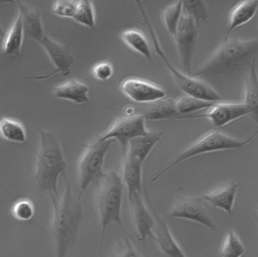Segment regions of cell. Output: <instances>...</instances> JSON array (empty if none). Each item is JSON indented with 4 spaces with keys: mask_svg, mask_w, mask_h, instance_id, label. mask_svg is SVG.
Instances as JSON below:
<instances>
[{
    "mask_svg": "<svg viewBox=\"0 0 258 257\" xmlns=\"http://www.w3.org/2000/svg\"><path fill=\"white\" fill-rule=\"evenodd\" d=\"M62 175L66 183L62 195L49 194L53 208L50 234L55 257H67L76 241L83 218L82 199L74 194L71 183Z\"/></svg>",
    "mask_w": 258,
    "mask_h": 257,
    "instance_id": "obj_1",
    "label": "cell"
},
{
    "mask_svg": "<svg viewBox=\"0 0 258 257\" xmlns=\"http://www.w3.org/2000/svg\"><path fill=\"white\" fill-rule=\"evenodd\" d=\"M258 55V38L242 40L232 34L224 37L204 64L191 76L206 78L248 71Z\"/></svg>",
    "mask_w": 258,
    "mask_h": 257,
    "instance_id": "obj_2",
    "label": "cell"
},
{
    "mask_svg": "<svg viewBox=\"0 0 258 257\" xmlns=\"http://www.w3.org/2000/svg\"><path fill=\"white\" fill-rule=\"evenodd\" d=\"M38 131L40 141L34 175L36 186L41 192L58 195L57 179L64 173L67 164L57 137L50 131Z\"/></svg>",
    "mask_w": 258,
    "mask_h": 257,
    "instance_id": "obj_3",
    "label": "cell"
},
{
    "mask_svg": "<svg viewBox=\"0 0 258 257\" xmlns=\"http://www.w3.org/2000/svg\"><path fill=\"white\" fill-rule=\"evenodd\" d=\"M123 181L114 170H111L97 182L94 196L100 225L99 255L102 257V246L106 230L112 223L117 224L125 234L133 238L124 228L120 217L123 192Z\"/></svg>",
    "mask_w": 258,
    "mask_h": 257,
    "instance_id": "obj_4",
    "label": "cell"
},
{
    "mask_svg": "<svg viewBox=\"0 0 258 257\" xmlns=\"http://www.w3.org/2000/svg\"><path fill=\"white\" fill-rule=\"evenodd\" d=\"M138 7L149 31L154 49L171 74L178 88L186 95L201 100L214 103L221 102L222 100L221 96L208 83L201 79L195 78L187 75L183 72H180L171 63L158 41L143 5L140 4L138 5Z\"/></svg>",
    "mask_w": 258,
    "mask_h": 257,
    "instance_id": "obj_5",
    "label": "cell"
},
{
    "mask_svg": "<svg viewBox=\"0 0 258 257\" xmlns=\"http://www.w3.org/2000/svg\"><path fill=\"white\" fill-rule=\"evenodd\" d=\"M257 134V131L247 139L242 140L232 137L219 130L212 131L180 153L171 163L155 176L152 181H156L174 166L191 157L216 151L241 149L249 143L252 142Z\"/></svg>",
    "mask_w": 258,
    "mask_h": 257,
    "instance_id": "obj_6",
    "label": "cell"
},
{
    "mask_svg": "<svg viewBox=\"0 0 258 257\" xmlns=\"http://www.w3.org/2000/svg\"><path fill=\"white\" fill-rule=\"evenodd\" d=\"M114 141L98 138L85 146L78 164L80 199L92 183L97 182L106 175L103 169L104 157Z\"/></svg>",
    "mask_w": 258,
    "mask_h": 257,
    "instance_id": "obj_7",
    "label": "cell"
},
{
    "mask_svg": "<svg viewBox=\"0 0 258 257\" xmlns=\"http://www.w3.org/2000/svg\"><path fill=\"white\" fill-rule=\"evenodd\" d=\"M200 25L189 15L182 14L176 32L173 37L182 72L191 76L192 62L198 41Z\"/></svg>",
    "mask_w": 258,
    "mask_h": 257,
    "instance_id": "obj_8",
    "label": "cell"
},
{
    "mask_svg": "<svg viewBox=\"0 0 258 257\" xmlns=\"http://www.w3.org/2000/svg\"><path fill=\"white\" fill-rule=\"evenodd\" d=\"M166 218H180L200 223L213 231L218 229L204 204V200L197 197H179L173 204Z\"/></svg>",
    "mask_w": 258,
    "mask_h": 257,
    "instance_id": "obj_9",
    "label": "cell"
},
{
    "mask_svg": "<svg viewBox=\"0 0 258 257\" xmlns=\"http://www.w3.org/2000/svg\"><path fill=\"white\" fill-rule=\"evenodd\" d=\"M145 121L143 116L138 114L120 116L115 119L109 130L99 138L101 140L118 141L123 154H125L130 140L150 132L146 127Z\"/></svg>",
    "mask_w": 258,
    "mask_h": 257,
    "instance_id": "obj_10",
    "label": "cell"
},
{
    "mask_svg": "<svg viewBox=\"0 0 258 257\" xmlns=\"http://www.w3.org/2000/svg\"><path fill=\"white\" fill-rule=\"evenodd\" d=\"M128 201L131 220L138 240L142 243H145L148 238L154 240L155 219L148 209L142 194L135 192L129 195Z\"/></svg>",
    "mask_w": 258,
    "mask_h": 257,
    "instance_id": "obj_11",
    "label": "cell"
},
{
    "mask_svg": "<svg viewBox=\"0 0 258 257\" xmlns=\"http://www.w3.org/2000/svg\"><path fill=\"white\" fill-rule=\"evenodd\" d=\"M35 40L45 49L56 70L49 75L31 78L45 79L57 73L64 77L68 76L70 74V68L74 61V58L69 47L53 40L45 32L39 35Z\"/></svg>",
    "mask_w": 258,
    "mask_h": 257,
    "instance_id": "obj_12",
    "label": "cell"
},
{
    "mask_svg": "<svg viewBox=\"0 0 258 257\" xmlns=\"http://www.w3.org/2000/svg\"><path fill=\"white\" fill-rule=\"evenodd\" d=\"M250 113V109L243 102H219L209 108L206 113L193 115L191 117L206 118L213 125L220 127L244 116H249Z\"/></svg>",
    "mask_w": 258,
    "mask_h": 257,
    "instance_id": "obj_13",
    "label": "cell"
},
{
    "mask_svg": "<svg viewBox=\"0 0 258 257\" xmlns=\"http://www.w3.org/2000/svg\"><path fill=\"white\" fill-rule=\"evenodd\" d=\"M123 94L132 100L146 104L164 99L166 93L162 88L150 83L136 79H130L121 85Z\"/></svg>",
    "mask_w": 258,
    "mask_h": 257,
    "instance_id": "obj_14",
    "label": "cell"
},
{
    "mask_svg": "<svg viewBox=\"0 0 258 257\" xmlns=\"http://www.w3.org/2000/svg\"><path fill=\"white\" fill-rule=\"evenodd\" d=\"M155 219L154 233L158 247L166 257H187L173 237L166 220L152 209Z\"/></svg>",
    "mask_w": 258,
    "mask_h": 257,
    "instance_id": "obj_15",
    "label": "cell"
},
{
    "mask_svg": "<svg viewBox=\"0 0 258 257\" xmlns=\"http://www.w3.org/2000/svg\"><path fill=\"white\" fill-rule=\"evenodd\" d=\"M176 100L163 99L144 105L136 107H128L125 109L126 114H138L146 120H156L172 117H179L175 106Z\"/></svg>",
    "mask_w": 258,
    "mask_h": 257,
    "instance_id": "obj_16",
    "label": "cell"
},
{
    "mask_svg": "<svg viewBox=\"0 0 258 257\" xmlns=\"http://www.w3.org/2000/svg\"><path fill=\"white\" fill-rule=\"evenodd\" d=\"M238 184L231 181L218 185L203 197L204 201L230 215L233 211Z\"/></svg>",
    "mask_w": 258,
    "mask_h": 257,
    "instance_id": "obj_17",
    "label": "cell"
},
{
    "mask_svg": "<svg viewBox=\"0 0 258 257\" xmlns=\"http://www.w3.org/2000/svg\"><path fill=\"white\" fill-rule=\"evenodd\" d=\"M257 10V0L243 1L237 4L230 12L228 27L224 37H228L238 28L249 23L254 18Z\"/></svg>",
    "mask_w": 258,
    "mask_h": 257,
    "instance_id": "obj_18",
    "label": "cell"
},
{
    "mask_svg": "<svg viewBox=\"0 0 258 257\" xmlns=\"http://www.w3.org/2000/svg\"><path fill=\"white\" fill-rule=\"evenodd\" d=\"M244 81L243 102L250 109V113L249 116L258 126V74L256 60L253 62L247 72Z\"/></svg>",
    "mask_w": 258,
    "mask_h": 257,
    "instance_id": "obj_19",
    "label": "cell"
},
{
    "mask_svg": "<svg viewBox=\"0 0 258 257\" xmlns=\"http://www.w3.org/2000/svg\"><path fill=\"white\" fill-rule=\"evenodd\" d=\"M122 166V181L127 189V195L142 194V168L143 163L138 159L125 154Z\"/></svg>",
    "mask_w": 258,
    "mask_h": 257,
    "instance_id": "obj_20",
    "label": "cell"
},
{
    "mask_svg": "<svg viewBox=\"0 0 258 257\" xmlns=\"http://www.w3.org/2000/svg\"><path fill=\"white\" fill-rule=\"evenodd\" d=\"M162 135V133L150 132L147 135L132 139L128 144L125 154L135 157L143 163Z\"/></svg>",
    "mask_w": 258,
    "mask_h": 257,
    "instance_id": "obj_21",
    "label": "cell"
},
{
    "mask_svg": "<svg viewBox=\"0 0 258 257\" xmlns=\"http://www.w3.org/2000/svg\"><path fill=\"white\" fill-rule=\"evenodd\" d=\"M89 89L84 83L75 79H71L54 88V95L59 99L68 100L77 104L88 101Z\"/></svg>",
    "mask_w": 258,
    "mask_h": 257,
    "instance_id": "obj_22",
    "label": "cell"
},
{
    "mask_svg": "<svg viewBox=\"0 0 258 257\" xmlns=\"http://www.w3.org/2000/svg\"><path fill=\"white\" fill-rule=\"evenodd\" d=\"M25 36L23 18L19 11L18 16L9 30L3 44L5 55H19Z\"/></svg>",
    "mask_w": 258,
    "mask_h": 257,
    "instance_id": "obj_23",
    "label": "cell"
},
{
    "mask_svg": "<svg viewBox=\"0 0 258 257\" xmlns=\"http://www.w3.org/2000/svg\"><path fill=\"white\" fill-rule=\"evenodd\" d=\"M0 134L4 140L9 142L24 143L27 141L26 131L23 125L13 118L1 117Z\"/></svg>",
    "mask_w": 258,
    "mask_h": 257,
    "instance_id": "obj_24",
    "label": "cell"
},
{
    "mask_svg": "<svg viewBox=\"0 0 258 257\" xmlns=\"http://www.w3.org/2000/svg\"><path fill=\"white\" fill-rule=\"evenodd\" d=\"M122 40L132 49L151 60V51L149 43L145 36L135 30H128L122 33Z\"/></svg>",
    "mask_w": 258,
    "mask_h": 257,
    "instance_id": "obj_25",
    "label": "cell"
},
{
    "mask_svg": "<svg viewBox=\"0 0 258 257\" xmlns=\"http://www.w3.org/2000/svg\"><path fill=\"white\" fill-rule=\"evenodd\" d=\"M215 103L204 101L197 98L186 95L175 101L176 109L180 115H190L200 110L211 108Z\"/></svg>",
    "mask_w": 258,
    "mask_h": 257,
    "instance_id": "obj_26",
    "label": "cell"
},
{
    "mask_svg": "<svg viewBox=\"0 0 258 257\" xmlns=\"http://www.w3.org/2000/svg\"><path fill=\"white\" fill-rule=\"evenodd\" d=\"M245 248L236 233L229 230L227 233L221 251V257H242Z\"/></svg>",
    "mask_w": 258,
    "mask_h": 257,
    "instance_id": "obj_27",
    "label": "cell"
},
{
    "mask_svg": "<svg viewBox=\"0 0 258 257\" xmlns=\"http://www.w3.org/2000/svg\"><path fill=\"white\" fill-rule=\"evenodd\" d=\"M182 1H178L164 10L163 21L168 33L174 37L182 14Z\"/></svg>",
    "mask_w": 258,
    "mask_h": 257,
    "instance_id": "obj_28",
    "label": "cell"
},
{
    "mask_svg": "<svg viewBox=\"0 0 258 257\" xmlns=\"http://www.w3.org/2000/svg\"><path fill=\"white\" fill-rule=\"evenodd\" d=\"M73 19L81 25L88 28H93L95 25V16L92 1H79L77 9Z\"/></svg>",
    "mask_w": 258,
    "mask_h": 257,
    "instance_id": "obj_29",
    "label": "cell"
},
{
    "mask_svg": "<svg viewBox=\"0 0 258 257\" xmlns=\"http://www.w3.org/2000/svg\"><path fill=\"white\" fill-rule=\"evenodd\" d=\"M127 237L122 236L116 241L110 251V257H143L132 242L133 239Z\"/></svg>",
    "mask_w": 258,
    "mask_h": 257,
    "instance_id": "obj_30",
    "label": "cell"
},
{
    "mask_svg": "<svg viewBox=\"0 0 258 257\" xmlns=\"http://www.w3.org/2000/svg\"><path fill=\"white\" fill-rule=\"evenodd\" d=\"M14 217L21 221L31 220L35 213V206L32 201L27 198H21L16 201L12 207Z\"/></svg>",
    "mask_w": 258,
    "mask_h": 257,
    "instance_id": "obj_31",
    "label": "cell"
},
{
    "mask_svg": "<svg viewBox=\"0 0 258 257\" xmlns=\"http://www.w3.org/2000/svg\"><path fill=\"white\" fill-rule=\"evenodd\" d=\"M182 11L190 16L199 25L208 18V12L205 1H182Z\"/></svg>",
    "mask_w": 258,
    "mask_h": 257,
    "instance_id": "obj_32",
    "label": "cell"
},
{
    "mask_svg": "<svg viewBox=\"0 0 258 257\" xmlns=\"http://www.w3.org/2000/svg\"><path fill=\"white\" fill-rule=\"evenodd\" d=\"M79 1L59 0L53 4L52 12L60 17L74 18Z\"/></svg>",
    "mask_w": 258,
    "mask_h": 257,
    "instance_id": "obj_33",
    "label": "cell"
},
{
    "mask_svg": "<svg viewBox=\"0 0 258 257\" xmlns=\"http://www.w3.org/2000/svg\"><path fill=\"white\" fill-rule=\"evenodd\" d=\"M113 74L112 66L109 62H103L96 65L92 70V75L97 80L105 81L109 80Z\"/></svg>",
    "mask_w": 258,
    "mask_h": 257,
    "instance_id": "obj_34",
    "label": "cell"
},
{
    "mask_svg": "<svg viewBox=\"0 0 258 257\" xmlns=\"http://www.w3.org/2000/svg\"><path fill=\"white\" fill-rule=\"evenodd\" d=\"M252 213L258 226V205L254 206L252 210Z\"/></svg>",
    "mask_w": 258,
    "mask_h": 257,
    "instance_id": "obj_35",
    "label": "cell"
}]
</instances>
